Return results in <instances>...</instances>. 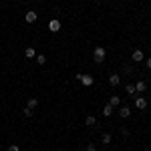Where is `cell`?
<instances>
[{
    "mask_svg": "<svg viewBox=\"0 0 151 151\" xmlns=\"http://www.w3.org/2000/svg\"><path fill=\"white\" fill-rule=\"evenodd\" d=\"M105 55H107V50H105L103 47H97L93 50V58L97 60V63H103V60H105Z\"/></svg>",
    "mask_w": 151,
    "mask_h": 151,
    "instance_id": "6da1fadb",
    "label": "cell"
},
{
    "mask_svg": "<svg viewBox=\"0 0 151 151\" xmlns=\"http://www.w3.org/2000/svg\"><path fill=\"white\" fill-rule=\"evenodd\" d=\"M77 79H79L85 87H91V85H93V77H91V75H77Z\"/></svg>",
    "mask_w": 151,
    "mask_h": 151,
    "instance_id": "7a4b0ae2",
    "label": "cell"
},
{
    "mask_svg": "<svg viewBox=\"0 0 151 151\" xmlns=\"http://www.w3.org/2000/svg\"><path fill=\"white\" fill-rule=\"evenodd\" d=\"M48 30L50 32H58L60 30V20H50L48 22Z\"/></svg>",
    "mask_w": 151,
    "mask_h": 151,
    "instance_id": "3957f363",
    "label": "cell"
},
{
    "mask_svg": "<svg viewBox=\"0 0 151 151\" xmlns=\"http://www.w3.org/2000/svg\"><path fill=\"white\" fill-rule=\"evenodd\" d=\"M135 107H137V109H147V101H145L143 97H137V99H135Z\"/></svg>",
    "mask_w": 151,
    "mask_h": 151,
    "instance_id": "277c9868",
    "label": "cell"
},
{
    "mask_svg": "<svg viewBox=\"0 0 151 151\" xmlns=\"http://www.w3.org/2000/svg\"><path fill=\"white\" fill-rule=\"evenodd\" d=\"M36 18H38V14H36L35 10H30V12H26V16H24V20L26 22H35Z\"/></svg>",
    "mask_w": 151,
    "mask_h": 151,
    "instance_id": "5b68a950",
    "label": "cell"
},
{
    "mask_svg": "<svg viewBox=\"0 0 151 151\" xmlns=\"http://www.w3.org/2000/svg\"><path fill=\"white\" fill-rule=\"evenodd\" d=\"M119 83H121V77H119V75H111V77H109V85H111V87H117Z\"/></svg>",
    "mask_w": 151,
    "mask_h": 151,
    "instance_id": "8992f818",
    "label": "cell"
},
{
    "mask_svg": "<svg viewBox=\"0 0 151 151\" xmlns=\"http://www.w3.org/2000/svg\"><path fill=\"white\" fill-rule=\"evenodd\" d=\"M129 115H131V109H129V107H121V109H119V117L127 119Z\"/></svg>",
    "mask_w": 151,
    "mask_h": 151,
    "instance_id": "52a82bcc",
    "label": "cell"
},
{
    "mask_svg": "<svg viewBox=\"0 0 151 151\" xmlns=\"http://www.w3.org/2000/svg\"><path fill=\"white\" fill-rule=\"evenodd\" d=\"M145 89H147L145 81H139L137 85H135V91H137V93H145Z\"/></svg>",
    "mask_w": 151,
    "mask_h": 151,
    "instance_id": "ba28073f",
    "label": "cell"
},
{
    "mask_svg": "<svg viewBox=\"0 0 151 151\" xmlns=\"http://www.w3.org/2000/svg\"><path fill=\"white\" fill-rule=\"evenodd\" d=\"M131 58H133L135 63H139V60H143V52H141V50H133V55H131Z\"/></svg>",
    "mask_w": 151,
    "mask_h": 151,
    "instance_id": "9c48e42d",
    "label": "cell"
},
{
    "mask_svg": "<svg viewBox=\"0 0 151 151\" xmlns=\"http://www.w3.org/2000/svg\"><path fill=\"white\" fill-rule=\"evenodd\" d=\"M109 105H111V107H119V105H121V99H119L117 95H113V97L109 99Z\"/></svg>",
    "mask_w": 151,
    "mask_h": 151,
    "instance_id": "30bf717a",
    "label": "cell"
},
{
    "mask_svg": "<svg viewBox=\"0 0 151 151\" xmlns=\"http://www.w3.org/2000/svg\"><path fill=\"white\" fill-rule=\"evenodd\" d=\"M85 125H89V127H95V125H97V119H95L93 115H89L87 119H85Z\"/></svg>",
    "mask_w": 151,
    "mask_h": 151,
    "instance_id": "8fae6325",
    "label": "cell"
},
{
    "mask_svg": "<svg viewBox=\"0 0 151 151\" xmlns=\"http://www.w3.org/2000/svg\"><path fill=\"white\" fill-rule=\"evenodd\" d=\"M111 113H113V107L107 103V105L103 107V115H105V117H111Z\"/></svg>",
    "mask_w": 151,
    "mask_h": 151,
    "instance_id": "7c38bea8",
    "label": "cell"
},
{
    "mask_svg": "<svg viewBox=\"0 0 151 151\" xmlns=\"http://www.w3.org/2000/svg\"><path fill=\"white\" fill-rule=\"evenodd\" d=\"M24 55H26V57H28V58H32V57H36V50H35V48H32V47H28V48H26V50H24Z\"/></svg>",
    "mask_w": 151,
    "mask_h": 151,
    "instance_id": "4fadbf2b",
    "label": "cell"
},
{
    "mask_svg": "<svg viewBox=\"0 0 151 151\" xmlns=\"http://www.w3.org/2000/svg\"><path fill=\"white\" fill-rule=\"evenodd\" d=\"M101 143H103V145H109V143H111V133H105L103 139H101Z\"/></svg>",
    "mask_w": 151,
    "mask_h": 151,
    "instance_id": "5bb4252c",
    "label": "cell"
},
{
    "mask_svg": "<svg viewBox=\"0 0 151 151\" xmlns=\"http://www.w3.org/2000/svg\"><path fill=\"white\" fill-rule=\"evenodd\" d=\"M125 91H127V95H135V93H137V91H135V85H127Z\"/></svg>",
    "mask_w": 151,
    "mask_h": 151,
    "instance_id": "9a60e30c",
    "label": "cell"
},
{
    "mask_svg": "<svg viewBox=\"0 0 151 151\" xmlns=\"http://www.w3.org/2000/svg\"><path fill=\"white\" fill-rule=\"evenodd\" d=\"M36 105H38V101H36L35 97H32V99H28V105H26V107H30V109H35Z\"/></svg>",
    "mask_w": 151,
    "mask_h": 151,
    "instance_id": "2e32d148",
    "label": "cell"
},
{
    "mask_svg": "<svg viewBox=\"0 0 151 151\" xmlns=\"http://www.w3.org/2000/svg\"><path fill=\"white\" fill-rule=\"evenodd\" d=\"M36 63H38V65H45V63H47V57H45V55H38V57H36Z\"/></svg>",
    "mask_w": 151,
    "mask_h": 151,
    "instance_id": "e0dca14e",
    "label": "cell"
},
{
    "mask_svg": "<svg viewBox=\"0 0 151 151\" xmlns=\"http://www.w3.org/2000/svg\"><path fill=\"white\" fill-rule=\"evenodd\" d=\"M32 111H35V109H30V107H26V109H24L22 113H24V117H32Z\"/></svg>",
    "mask_w": 151,
    "mask_h": 151,
    "instance_id": "ac0fdd59",
    "label": "cell"
},
{
    "mask_svg": "<svg viewBox=\"0 0 151 151\" xmlns=\"http://www.w3.org/2000/svg\"><path fill=\"white\" fill-rule=\"evenodd\" d=\"M87 151H97V147H95V143H89V145H87Z\"/></svg>",
    "mask_w": 151,
    "mask_h": 151,
    "instance_id": "d6986e66",
    "label": "cell"
},
{
    "mask_svg": "<svg viewBox=\"0 0 151 151\" xmlns=\"http://www.w3.org/2000/svg\"><path fill=\"white\" fill-rule=\"evenodd\" d=\"M8 151H20V147H18V145H10V147H8Z\"/></svg>",
    "mask_w": 151,
    "mask_h": 151,
    "instance_id": "ffe728a7",
    "label": "cell"
},
{
    "mask_svg": "<svg viewBox=\"0 0 151 151\" xmlns=\"http://www.w3.org/2000/svg\"><path fill=\"white\" fill-rule=\"evenodd\" d=\"M145 65H147V69H149V70H151V57H149V58H147V60H145Z\"/></svg>",
    "mask_w": 151,
    "mask_h": 151,
    "instance_id": "44dd1931",
    "label": "cell"
},
{
    "mask_svg": "<svg viewBox=\"0 0 151 151\" xmlns=\"http://www.w3.org/2000/svg\"><path fill=\"white\" fill-rule=\"evenodd\" d=\"M145 151H151V149H145Z\"/></svg>",
    "mask_w": 151,
    "mask_h": 151,
    "instance_id": "7402d4cb",
    "label": "cell"
}]
</instances>
